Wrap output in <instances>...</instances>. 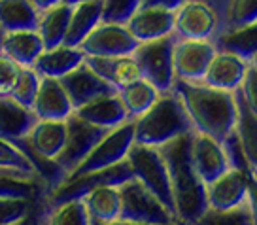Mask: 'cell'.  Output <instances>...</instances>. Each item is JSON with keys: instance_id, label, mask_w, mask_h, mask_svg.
Here are the masks:
<instances>
[{"instance_id": "cell-1", "label": "cell", "mask_w": 257, "mask_h": 225, "mask_svg": "<svg viewBox=\"0 0 257 225\" xmlns=\"http://www.w3.org/2000/svg\"><path fill=\"white\" fill-rule=\"evenodd\" d=\"M189 148H191V133L180 135L157 148L169 172L176 217L184 225H191L208 208L206 185L193 169Z\"/></svg>"}, {"instance_id": "cell-2", "label": "cell", "mask_w": 257, "mask_h": 225, "mask_svg": "<svg viewBox=\"0 0 257 225\" xmlns=\"http://www.w3.org/2000/svg\"><path fill=\"white\" fill-rule=\"evenodd\" d=\"M172 91L180 96L185 112L197 133L223 142L233 133L236 121L234 93L219 91L204 83L174 80Z\"/></svg>"}, {"instance_id": "cell-3", "label": "cell", "mask_w": 257, "mask_h": 225, "mask_svg": "<svg viewBox=\"0 0 257 225\" xmlns=\"http://www.w3.org/2000/svg\"><path fill=\"white\" fill-rule=\"evenodd\" d=\"M133 123L135 142L152 148H159L172 138L195 131L180 96L172 89L159 93L157 100L142 116L133 120Z\"/></svg>"}, {"instance_id": "cell-4", "label": "cell", "mask_w": 257, "mask_h": 225, "mask_svg": "<svg viewBox=\"0 0 257 225\" xmlns=\"http://www.w3.org/2000/svg\"><path fill=\"white\" fill-rule=\"evenodd\" d=\"M127 161L131 165V170H133V178L144 185L146 189L176 217L172 189H170V178L159 150L152 148V146H142L133 142L127 153Z\"/></svg>"}, {"instance_id": "cell-5", "label": "cell", "mask_w": 257, "mask_h": 225, "mask_svg": "<svg viewBox=\"0 0 257 225\" xmlns=\"http://www.w3.org/2000/svg\"><path fill=\"white\" fill-rule=\"evenodd\" d=\"M119 189V219L125 223L140 225H178L176 217L165 208L144 185L131 178L117 185ZM184 225V223H182Z\"/></svg>"}, {"instance_id": "cell-6", "label": "cell", "mask_w": 257, "mask_h": 225, "mask_svg": "<svg viewBox=\"0 0 257 225\" xmlns=\"http://www.w3.org/2000/svg\"><path fill=\"white\" fill-rule=\"evenodd\" d=\"M176 36L169 34L157 40L140 42L131 53L137 63L140 76L152 83L159 93L170 91L174 85V66H172V49Z\"/></svg>"}, {"instance_id": "cell-7", "label": "cell", "mask_w": 257, "mask_h": 225, "mask_svg": "<svg viewBox=\"0 0 257 225\" xmlns=\"http://www.w3.org/2000/svg\"><path fill=\"white\" fill-rule=\"evenodd\" d=\"M133 142H135V123H133V120H127L117 127L110 129L104 137L96 142L95 148L85 155V159L64 178V182L83 176L87 172L108 169V167L123 161L127 157Z\"/></svg>"}, {"instance_id": "cell-8", "label": "cell", "mask_w": 257, "mask_h": 225, "mask_svg": "<svg viewBox=\"0 0 257 225\" xmlns=\"http://www.w3.org/2000/svg\"><path fill=\"white\" fill-rule=\"evenodd\" d=\"M206 204L214 210H231L242 204L255 206V176L248 170L231 167L206 184Z\"/></svg>"}, {"instance_id": "cell-9", "label": "cell", "mask_w": 257, "mask_h": 225, "mask_svg": "<svg viewBox=\"0 0 257 225\" xmlns=\"http://www.w3.org/2000/svg\"><path fill=\"white\" fill-rule=\"evenodd\" d=\"M108 131L110 129L98 127V125H93L89 121L81 120L74 112L66 118V138H64V146L63 150H61V153L55 157L57 167L61 169L64 178L68 176L81 161L85 159V155L95 148L96 142L104 137Z\"/></svg>"}, {"instance_id": "cell-10", "label": "cell", "mask_w": 257, "mask_h": 225, "mask_svg": "<svg viewBox=\"0 0 257 225\" xmlns=\"http://www.w3.org/2000/svg\"><path fill=\"white\" fill-rule=\"evenodd\" d=\"M133 178V170L128 165L127 157L119 163H115L112 167L102 170H95V172H87L83 176H78L74 180H68L61 184L57 189L48 193V204H55V202L70 201V199H81L85 193H89L95 187L100 185H121Z\"/></svg>"}, {"instance_id": "cell-11", "label": "cell", "mask_w": 257, "mask_h": 225, "mask_svg": "<svg viewBox=\"0 0 257 225\" xmlns=\"http://www.w3.org/2000/svg\"><path fill=\"white\" fill-rule=\"evenodd\" d=\"M219 29L216 12L201 0H185L174 10V36L180 40H212Z\"/></svg>"}, {"instance_id": "cell-12", "label": "cell", "mask_w": 257, "mask_h": 225, "mask_svg": "<svg viewBox=\"0 0 257 225\" xmlns=\"http://www.w3.org/2000/svg\"><path fill=\"white\" fill-rule=\"evenodd\" d=\"M137 46L127 25L100 21L80 44V49L85 57H121L131 55Z\"/></svg>"}, {"instance_id": "cell-13", "label": "cell", "mask_w": 257, "mask_h": 225, "mask_svg": "<svg viewBox=\"0 0 257 225\" xmlns=\"http://www.w3.org/2000/svg\"><path fill=\"white\" fill-rule=\"evenodd\" d=\"M216 46L212 40H180L176 38L172 49L174 78L180 81L199 83L204 78Z\"/></svg>"}, {"instance_id": "cell-14", "label": "cell", "mask_w": 257, "mask_h": 225, "mask_svg": "<svg viewBox=\"0 0 257 225\" xmlns=\"http://www.w3.org/2000/svg\"><path fill=\"white\" fill-rule=\"evenodd\" d=\"M189 155H191L193 169L204 182V185L216 180L217 176H221L225 170L231 169V159L227 155L223 142L208 135L197 133V131L191 133Z\"/></svg>"}, {"instance_id": "cell-15", "label": "cell", "mask_w": 257, "mask_h": 225, "mask_svg": "<svg viewBox=\"0 0 257 225\" xmlns=\"http://www.w3.org/2000/svg\"><path fill=\"white\" fill-rule=\"evenodd\" d=\"M125 25L138 44L157 40L174 32V10L161 6H140Z\"/></svg>"}, {"instance_id": "cell-16", "label": "cell", "mask_w": 257, "mask_h": 225, "mask_svg": "<svg viewBox=\"0 0 257 225\" xmlns=\"http://www.w3.org/2000/svg\"><path fill=\"white\" fill-rule=\"evenodd\" d=\"M59 81L63 83L66 95L72 102V108L76 110L78 106L85 104L89 100H93L100 95H108V93H115V87H112L108 81H104L100 76H96L87 63L83 61L80 66H76L72 72H68L66 76L59 78Z\"/></svg>"}, {"instance_id": "cell-17", "label": "cell", "mask_w": 257, "mask_h": 225, "mask_svg": "<svg viewBox=\"0 0 257 225\" xmlns=\"http://www.w3.org/2000/svg\"><path fill=\"white\" fill-rule=\"evenodd\" d=\"M248 61L240 59L238 55L216 49L201 83L208 85V87L219 89V91L234 93L240 87L244 74L248 70Z\"/></svg>"}, {"instance_id": "cell-18", "label": "cell", "mask_w": 257, "mask_h": 225, "mask_svg": "<svg viewBox=\"0 0 257 225\" xmlns=\"http://www.w3.org/2000/svg\"><path fill=\"white\" fill-rule=\"evenodd\" d=\"M36 120H66L74 112L72 102L57 78L40 76L38 91L31 106Z\"/></svg>"}, {"instance_id": "cell-19", "label": "cell", "mask_w": 257, "mask_h": 225, "mask_svg": "<svg viewBox=\"0 0 257 225\" xmlns=\"http://www.w3.org/2000/svg\"><path fill=\"white\" fill-rule=\"evenodd\" d=\"M66 138V120H36L31 133L23 138L36 155L55 161Z\"/></svg>"}, {"instance_id": "cell-20", "label": "cell", "mask_w": 257, "mask_h": 225, "mask_svg": "<svg viewBox=\"0 0 257 225\" xmlns=\"http://www.w3.org/2000/svg\"><path fill=\"white\" fill-rule=\"evenodd\" d=\"M74 114L81 118V120L89 121L93 125H98V127L104 129H113L125 123L127 120H131L127 116V110L125 106L121 104L119 96H117V91L115 93H108V95H100L89 100L85 104L78 106Z\"/></svg>"}, {"instance_id": "cell-21", "label": "cell", "mask_w": 257, "mask_h": 225, "mask_svg": "<svg viewBox=\"0 0 257 225\" xmlns=\"http://www.w3.org/2000/svg\"><path fill=\"white\" fill-rule=\"evenodd\" d=\"M83 61H85V53L80 48L59 44V46L44 49L36 59V63L32 64V68L40 76L59 80L68 72H72L74 68L80 66Z\"/></svg>"}, {"instance_id": "cell-22", "label": "cell", "mask_w": 257, "mask_h": 225, "mask_svg": "<svg viewBox=\"0 0 257 225\" xmlns=\"http://www.w3.org/2000/svg\"><path fill=\"white\" fill-rule=\"evenodd\" d=\"M44 49L38 31L0 32V51L19 66H32Z\"/></svg>"}, {"instance_id": "cell-23", "label": "cell", "mask_w": 257, "mask_h": 225, "mask_svg": "<svg viewBox=\"0 0 257 225\" xmlns=\"http://www.w3.org/2000/svg\"><path fill=\"white\" fill-rule=\"evenodd\" d=\"M214 46L219 51H227L238 55L240 59L253 63L257 61V27L253 25H244V27H227L219 29L214 34Z\"/></svg>"}, {"instance_id": "cell-24", "label": "cell", "mask_w": 257, "mask_h": 225, "mask_svg": "<svg viewBox=\"0 0 257 225\" xmlns=\"http://www.w3.org/2000/svg\"><path fill=\"white\" fill-rule=\"evenodd\" d=\"M36 123L31 108L19 104L10 95H0V137L16 142L25 138Z\"/></svg>"}, {"instance_id": "cell-25", "label": "cell", "mask_w": 257, "mask_h": 225, "mask_svg": "<svg viewBox=\"0 0 257 225\" xmlns=\"http://www.w3.org/2000/svg\"><path fill=\"white\" fill-rule=\"evenodd\" d=\"M87 66L100 76L104 81H108L115 91L123 85L131 83L133 80L140 78L137 63L133 55H121V57H85Z\"/></svg>"}, {"instance_id": "cell-26", "label": "cell", "mask_w": 257, "mask_h": 225, "mask_svg": "<svg viewBox=\"0 0 257 225\" xmlns=\"http://www.w3.org/2000/svg\"><path fill=\"white\" fill-rule=\"evenodd\" d=\"M102 21V0H85L72 4L68 29L64 34L63 44L80 48V44L96 25Z\"/></svg>"}, {"instance_id": "cell-27", "label": "cell", "mask_w": 257, "mask_h": 225, "mask_svg": "<svg viewBox=\"0 0 257 225\" xmlns=\"http://www.w3.org/2000/svg\"><path fill=\"white\" fill-rule=\"evenodd\" d=\"M83 204L91 217V225H110L119 219V189L117 185H100L83 197Z\"/></svg>"}, {"instance_id": "cell-28", "label": "cell", "mask_w": 257, "mask_h": 225, "mask_svg": "<svg viewBox=\"0 0 257 225\" xmlns=\"http://www.w3.org/2000/svg\"><path fill=\"white\" fill-rule=\"evenodd\" d=\"M236 98V121H234V135L240 140V146L244 150V155L248 159L251 170L255 172L257 169V112L251 110L244 98L234 91Z\"/></svg>"}, {"instance_id": "cell-29", "label": "cell", "mask_w": 257, "mask_h": 225, "mask_svg": "<svg viewBox=\"0 0 257 225\" xmlns=\"http://www.w3.org/2000/svg\"><path fill=\"white\" fill-rule=\"evenodd\" d=\"M70 12H72V4L61 2L57 6L42 10L38 14L36 31L44 42V48H53V46L63 44L66 29H68V21H70Z\"/></svg>"}, {"instance_id": "cell-30", "label": "cell", "mask_w": 257, "mask_h": 225, "mask_svg": "<svg viewBox=\"0 0 257 225\" xmlns=\"http://www.w3.org/2000/svg\"><path fill=\"white\" fill-rule=\"evenodd\" d=\"M38 14L32 0H0V32L36 31Z\"/></svg>"}, {"instance_id": "cell-31", "label": "cell", "mask_w": 257, "mask_h": 225, "mask_svg": "<svg viewBox=\"0 0 257 225\" xmlns=\"http://www.w3.org/2000/svg\"><path fill=\"white\" fill-rule=\"evenodd\" d=\"M117 96H119L121 104L125 106L128 118L137 120L138 116H142L157 100L159 91L153 87L150 81L140 76V78L133 80L131 83L117 89Z\"/></svg>"}, {"instance_id": "cell-32", "label": "cell", "mask_w": 257, "mask_h": 225, "mask_svg": "<svg viewBox=\"0 0 257 225\" xmlns=\"http://www.w3.org/2000/svg\"><path fill=\"white\" fill-rule=\"evenodd\" d=\"M191 225H257L255 206L242 204L238 208L231 210L206 208Z\"/></svg>"}, {"instance_id": "cell-33", "label": "cell", "mask_w": 257, "mask_h": 225, "mask_svg": "<svg viewBox=\"0 0 257 225\" xmlns=\"http://www.w3.org/2000/svg\"><path fill=\"white\" fill-rule=\"evenodd\" d=\"M46 225H91V217L83 204V199L48 204Z\"/></svg>"}, {"instance_id": "cell-34", "label": "cell", "mask_w": 257, "mask_h": 225, "mask_svg": "<svg viewBox=\"0 0 257 225\" xmlns=\"http://www.w3.org/2000/svg\"><path fill=\"white\" fill-rule=\"evenodd\" d=\"M0 169L19 172V174H23L27 178L38 180L36 170H34L31 161L27 159V155L14 142H10V140L2 137H0Z\"/></svg>"}, {"instance_id": "cell-35", "label": "cell", "mask_w": 257, "mask_h": 225, "mask_svg": "<svg viewBox=\"0 0 257 225\" xmlns=\"http://www.w3.org/2000/svg\"><path fill=\"white\" fill-rule=\"evenodd\" d=\"M36 182L23 174L2 172L0 174V197L4 199H25L32 201L36 197Z\"/></svg>"}, {"instance_id": "cell-36", "label": "cell", "mask_w": 257, "mask_h": 225, "mask_svg": "<svg viewBox=\"0 0 257 225\" xmlns=\"http://www.w3.org/2000/svg\"><path fill=\"white\" fill-rule=\"evenodd\" d=\"M257 23V0H229L219 29Z\"/></svg>"}, {"instance_id": "cell-37", "label": "cell", "mask_w": 257, "mask_h": 225, "mask_svg": "<svg viewBox=\"0 0 257 225\" xmlns=\"http://www.w3.org/2000/svg\"><path fill=\"white\" fill-rule=\"evenodd\" d=\"M38 83H40V74L36 72L32 66H23L16 85L10 91V96L14 100H17L19 104L31 108L32 100L36 96V91H38Z\"/></svg>"}, {"instance_id": "cell-38", "label": "cell", "mask_w": 257, "mask_h": 225, "mask_svg": "<svg viewBox=\"0 0 257 225\" xmlns=\"http://www.w3.org/2000/svg\"><path fill=\"white\" fill-rule=\"evenodd\" d=\"M140 4L142 0H102V21L125 25Z\"/></svg>"}, {"instance_id": "cell-39", "label": "cell", "mask_w": 257, "mask_h": 225, "mask_svg": "<svg viewBox=\"0 0 257 225\" xmlns=\"http://www.w3.org/2000/svg\"><path fill=\"white\" fill-rule=\"evenodd\" d=\"M31 202L25 199L0 197V225H21L31 212Z\"/></svg>"}, {"instance_id": "cell-40", "label": "cell", "mask_w": 257, "mask_h": 225, "mask_svg": "<svg viewBox=\"0 0 257 225\" xmlns=\"http://www.w3.org/2000/svg\"><path fill=\"white\" fill-rule=\"evenodd\" d=\"M23 66H19L16 61H12L8 55H4L0 51V95H10V91L14 89L19 72Z\"/></svg>"}, {"instance_id": "cell-41", "label": "cell", "mask_w": 257, "mask_h": 225, "mask_svg": "<svg viewBox=\"0 0 257 225\" xmlns=\"http://www.w3.org/2000/svg\"><path fill=\"white\" fill-rule=\"evenodd\" d=\"M238 95L244 98V102L257 112V61L248 64V70L244 74L240 87L236 89Z\"/></svg>"}, {"instance_id": "cell-42", "label": "cell", "mask_w": 257, "mask_h": 225, "mask_svg": "<svg viewBox=\"0 0 257 225\" xmlns=\"http://www.w3.org/2000/svg\"><path fill=\"white\" fill-rule=\"evenodd\" d=\"M204 4H208L210 8L216 12L217 19H219V27H221V21H223V14H225V8H227V4H229V0H201ZM219 31V29H217Z\"/></svg>"}, {"instance_id": "cell-43", "label": "cell", "mask_w": 257, "mask_h": 225, "mask_svg": "<svg viewBox=\"0 0 257 225\" xmlns=\"http://www.w3.org/2000/svg\"><path fill=\"white\" fill-rule=\"evenodd\" d=\"M182 2H185V0H142L140 6H161V8L176 10Z\"/></svg>"}, {"instance_id": "cell-44", "label": "cell", "mask_w": 257, "mask_h": 225, "mask_svg": "<svg viewBox=\"0 0 257 225\" xmlns=\"http://www.w3.org/2000/svg\"><path fill=\"white\" fill-rule=\"evenodd\" d=\"M61 2H64V0H32V4L36 6L38 12L48 10V8H51V6H57V4H61Z\"/></svg>"}, {"instance_id": "cell-45", "label": "cell", "mask_w": 257, "mask_h": 225, "mask_svg": "<svg viewBox=\"0 0 257 225\" xmlns=\"http://www.w3.org/2000/svg\"><path fill=\"white\" fill-rule=\"evenodd\" d=\"M110 225H140V223H125V221H113V223ZM178 225H182V223H178Z\"/></svg>"}, {"instance_id": "cell-46", "label": "cell", "mask_w": 257, "mask_h": 225, "mask_svg": "<svg viewBox=\"0 0 257 225\" xmlns=\"http://www.w3.org/2000/svg\"><path fill=\"white\" fill-rule=\"evenodd\" d=\"M66 4H76V2H85V0H64Z\"/></svg>"}]
</instances>
